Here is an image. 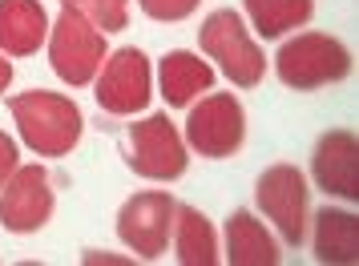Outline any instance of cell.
<instances>
[{"mask_svg": "<svg viewBox=\"0 0 359 266\" xmlns=\"http://www.w3.org/2000/svg\"><path fill=\"white\" fill-rule=\"evenodd\" d=\"M315 258L335 266H347L359 258V234H355V214L351 210L323 206L315 214Z\"/></svg>", "mask_w": 359, "mask_h": 266, "instance_id": "2e32d148", "label": "cell"}, {"mask_svg": "<svg viewBox=\"0 0 359 266\" xmlns=\"http://www.w3.org/2000/svg\"><path fill=\"white\" fill-rule=\"evenodd\" d=\"M49 36V13L41 0H0V52L33 57Z\"/></svg>", "mask_w": 359, "mask_h": 266, "instance_id": "7c38bea8", "label": "cell"}, {"mask_svg": "<svg viewBox=\"0 0 359 266\" xmlns=\"http://www.w3.org/2000/svg\"><path fill=\"white\" fill-rule=\"evenodd\" d=\"M174 250H178L182 266H214L222 254H218V234H214L210 218L194 210V206H182L174 210Z\"/></svg>", "mask_w": 359, "mask_h": 266, "instance_id": "9a60e30c", "label": "cell"}, {"mask_svg": "<svg viewBox=\"0 0 359 266\" xmlns=\"http://www.w3.org/2000/svg\"><path fill=\"white\" fill-rule=\"evenodd\" d=\"M142 4V13L149 20H162V24H174V20H186L194 17V8L202 0H137Z\"/></svg>", "mask_w": 359, "mask_h": 266, "instance_id": "d6986e66", "label": "cell"}, {"mask_svg": "<svg viewBox=\"0 0 359 266\" xmlns=\"http://www.w3.org/2000/svg\"><path fill=\"white\" fill-rule=\"evenodd\" d=\"M20 166V150H17V141L8 137V133L0 130V186L13 178V169Z\"/></svg>", "mask_w": 359, "mask_h": 266, "instance_id": "ffe728a7", "label": "cell"}, {"mask_svg": "<svg viewBox=\"0 0 359 266\" xmlns=\"http://www.w3.org/2000/svg\"><path fill=\"white\" fill-rule=\"evenodd\" d=\"M283 258L275 234L250 210H234L226 218V262L234 266H275Z\"/></svg>", "mask_w": 359, "mask_h": 266, "instance_id": "5bb4252c", "label": "cell"}, {"mask_svg": "<svg viewBox=\"0 0 359 266\" xmlns=\"http://www.w3.org/2000/svg\"><path fill=\"white\" fill-rule=\"evenodd\" d=\"M255 202L266 214V222H275V230L283 234L287 246H303L307 242L311 190H307V178L294 166L278 162V166L262 169L259 182H255Z\"/></svg>", "mask_w": 359, "mask_h": 266, "instance_id": "8992f818", "label": "cell"}, {"mask_svg": "<svg viewBox=\"0 0 359 266\" xmlns=\"http://www.w3.org/2000/svg\"><path fill=\"white\" fill-rule=\"evenodd\" d=\"M53 178L45 166H17L0 186V226L8 234H36L53 218Z\"/></svg>", "mask_w": 359, "mask_h": 266, "instance_id": "30bf717a", "label": "cell"}, {"mask_svg": "<svg viewBox=\"0 0 359 266\" xmlns=\"http://www.w3.org/2000/svg\"><path fill=\"white\" fill-rule=\"evenodd\" d=\"M311 178L323 194H335L343 202L359 198V141L351 130H327L315 141Z\"/></svg>", "mask_w": 359, "mask_h": 266, "instance_id": "8fae6325", "label": "cell"}, {"mask_svg": "<svg viewBox=\"0 0 359 266\" xmlns=\"http://www.w3.org/2000/svg\"><path fill=\"white\" fill-rule=\"evenodd\" d=\"M126 162L137 178L149 182H178L186 174V141H182L178 125L165 113H149L137 125H130L126 137Z\"/></svg>", "mask_w": 359, "mask_h": 266, "instance_id": "5b68a950", "label": "cell"}, {"mask_svg": "<svg viewBox=\"0 0 359 266\" xmlns=\"http://www.w3.org/2000/svg\"><path fill=\"white\" fill-rule=\"evenodd\" d=\"M275 73L278 81L294 89V93H311L335 85L351 73V49L343 45L339 36L327 33H299L291 41H283L275 52Z\"/></svg>", "mask_w": 359, "mask_h": 266, "instance_id": "7a4b0ae2", "label": "cell"}, {"mask_svg": "<svg viewBox=\"0 0 359 266\" xmlns=\"http://www.w3.org/2000/svg\"><path fill=\"white\" fill-rule=\"evenodd\" d=\"M8 113L17 121L20 141L36 158H65L77 150L85 133V117L77 101L65 93H49V89H29V93L8 97Z\"/></svg>", "mask_w": 359, "mask_h": 266, "instance_id": "6da1fadb", "label": "cell"}, {"mask_svg": "<svg viewBox=\"0 0 359 266\" xmlns=\"http://www.w3.org/2000/svg\"><path fill=\"white\" fill-rule=\"evenodd\" d=\"M198 45H202V52L214 65L226 73V81H234L238 89H255L266 77V57L255 45L246 20L238 13H230V8H218V13H210L202 20Z\"/></svg>", "mask_w": 359, "mask_h": 266, "instance_id": "3957f363", "label": "cell"}, {"mask_svg": "<svg viewBox=\"0 0 359 266\" xmlns=\"http://www.w3.org/2000/svg\"><path fill=\"white\" fill-rule=\"evenodd\" d=\"M174 210H178V198L170 190H142V194H133V198L121 202V210H117V238L137 258L154 262L170 246Z\"/></svg>", "mask_w": 359, "mask_h": 266, "instance_id": "9c48e42d", "label": "cell"}, {"mask_svg": "<svg viewBox=\"0 0 359 266\" xmlns=\"http://www.w3.org/2000/svg\"><path fill=\"white\" fill-rule=\"evenodd\" d=\"M186 146L198 158H234L246 141V109L234 93H210L186 105Z\"/></svg>", "mask_w": 359, "mask_h": 266, "instance_id": "277c9868", "label": "cell"}, {"mask_svg": "<svg viewBox=\"0 0 359 266\" xmlns=\"http://www.w3.org/2000/svg\"><path fill=\"white\" fill-rule=\"evenodd\" d=\"M61 8L77 13L101 33H121L130 24V0H61Z\"/></svg>", "mask_w": 359, "mask_h": 266, "instance_id": "ac0fdd59", "label": "cell"}, {"mask_svg": "<svg viewBox=\"0 0 359 266\" xmlns=\"http://www.w3.org/2000/svg\"><path fill=\"white\" fill-rule=\"evenodd\" d=\"M8 85H13V65H8V61L0 57V93H4Z\"/></svg>", "mask_w": 359, "mask_h": 266, "instance_id": "44dd1931", "label": "cell"}, {"mask_svg": "<svg viewBox=\"0 0 359 266\" xmlns=\"http://www.w3.org/2000/svg\"><path fill=\"white\" fill-rule=\"evenodd\" d=\"M45 41H49L53 73L65 85H73V89L93 81L101 61H105V52H109L105 49V33L93 29L89 20H81L77 13H69V8H61V17H57V24H49Z\"/></svg>", "mask_w": 359, "mask_h": 266, "instance_id": "ba28073f", "label": "cell"}, {"mask_svg": "<svg viewBox=\"0 0 359 266\" xmlns=\"http://www.w3.org/2000/svg\"><path fill=\"white\" fill-rule=\"evenodd\" d=\"M93 97L105 113L114 117H130L142 113L154 97V69H149V57L142 49H117L105 52L97 77H93Z\"/></svg>", "mask_w": 359, "mask_h": 266, "instance_id": "52a82bcc", "label": "cell"}, {"mask_svg": "<svg viewBox=\"0 0 359 266\" xmlns=\"http://www.w3.org/2000/svg\"><path fill=\"white\" fill-rule=\"evenodd\" d=\"M243 8L250 29H259L262 41H278L315 17V0H243Z\"/></svg>", "mask_w": 359, "mask_h": 266, "instance_id": "e0dca14e", "label": "cell"}, {"mask_svg": "<svg viewBox=\"0 0 359 266\" xmlns=\"http://www.w3.org/2000/svg\"><path fill=\"white\" fill-rule=\"evenodd\" d=\"M158 85H162V97L170 109H186L206 89H214V69L206 61H198L190 49H174L158 65Z\"/></svg>", "mask_w": 359, "mask_h": 266, "instance_id": "4fadbf2b", "label": "cell"}]
</instances>
